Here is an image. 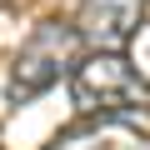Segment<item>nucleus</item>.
I'll use <instances>...</instances> for the list:
<instances>
[{
  "label": "nucleus",
  "instance_id": "f257e3e1",
  "mask_svg": "<svg viewBox=\"0 0 150 150\" xmlns=\"http://www.w3.org/2000/svg\"><path fill=\"white\" fill-rule=\"evenodd\" d=\"M70 100L90 120H140V115H150V80L125 55L90 50L70 70Z\"/></svg>",
  "mask_w": 150,
  "mask_h": 150
},
{
  "label": "nucleus",
  "instance_id": "f03ea898",
  "mask_svg": "<svg viewBox=\"0 0 150 150\" xmlns=\"http://www.w3.org/2000/svg\"><path fill=\"white\" fill-rule=\"evenodd\" d=\"M75 65H80V35H75V25L65 20H40L25 45L15 50V65H10V100L25 105L35 95H45L60 75H70Z\"/></svg>",
  "mask_w": 150,
  "mask_h": 150
},
{
  "label": "nucleus",
  "instance_id": "7ed1b4c3",
  "mask_svg": "<svg viewBox=\"0 0 150 150\" xmlns=\"http://www.w3.org/2000/svg\"><path fill=\"white\" fill-rule=\"evenodd\" d=\"M140 20H145V0H80L75 35H80V45L100 55H120L135 40Z\"/></svg>",
  "mask_w": 150,
  "mask_h": 150
}]
</instances>
